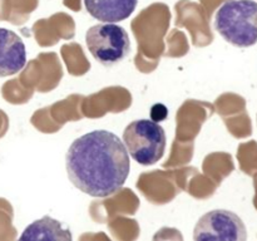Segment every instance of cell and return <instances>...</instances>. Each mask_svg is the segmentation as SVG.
Segmentation results:
<instances>
[{
	"label": "cell",
	"instance_id": "obj_4",
	"mask_svg": "<svg viewBox=\"0 0 257 241\" xmlns=\"http://www.w3.org/2000/svg\"><path fill=\"white\" fill-rule=\"evenodd\" d=\"M85 44L95 60L105 67L122 62L131 52L127 30L113 23H102L90 27L85 33Z\"/></svg>",
	"mask_w": 257,
	"mask_h": 241
},
{
	"label": "cell",
	"instance_id": "obj_7",
	"mask_svg": "<svg viewBox=\"0 0 257 241\" xmlns=\"http://www.w3.org/2000/svg\"><path fill=\"white\" fill-rule=\"evenodd\" d=\"M85 9L94 19L103 23L122 22L136 10L138 0H83Z\"/></svg>",
	"mask_w": 257,
	"mask_h": 241
},
{
	"label": "cell",
	"instance_id": "obj_2",
	"mask_svg": "<svg viewBox=\"0 0 257 241\" xmlns=\"http://www.w3.org/2000/svg\"><path fill=\"white\" fill-rule=\"evenodd\" d=\"M213 27L230 44L252 47L257 43V2L226 0L216 12Z\"/></svg>",
	"mask_w": 257,
	"mask_h": 241
},
{
	"label": "cell",
	"instance_id": "obj_6",
	"mask_svg": "<svg viewBox=\"0 0 257 241\" xmlns=\"http://www.w3.org/2000/svg\"><path fill=\"white\" fill-rule=\"evenodd\" d=\"M27 64V48L15 32L0 28V78L10 77Z\"/></svg>",
	"mask_w": 257,
	"mask_h": 241
},
{
	"label": "cell",
	"instance_id": "obj_3",
	"mask_svg": "<svg viewBox=\"0 0 257 241\" xmlns=\"http://www.w3.org/2000/svg\"><path fill=\"white\" fill-rule=\"evenodd\" d=\"M123 143L137 163L152 166L165 155L166 132L161 125L151 119L131 122L123 131Z\"/></svg>",
	"mask_w": 257,
	"mask_h": 241
},
{
	"label": "cell",
	"instance_id": "obj_8",
	"mask_svg": "<svg viewBox=\"0 0 257 241\" xmlns=\"http://www.w3.org/2000/svg\"><path fill=\"white\" fill-rule=\"evenodd\" d=\"M69 228L63 227L62 223L50 216H44L25 227L20 235V240H72Z\"/></svg>",
	"mask_w": 257,
	"mask_h": 241
},
{
	"label": "cell",
	"instance_id": "obj_5",
	"mask_svg": "<svg viewBox=\"0 0 257 241\" xmlns=\"http://www.w3.org/2000/svg\"><path fill=\"white\" fill-rule=\"evenodd\" d=\"M193 238L198 240L245 241L247 230L238 215L228 210H212L201 216L193 230Z\"/></svg>",
	"mask_w": 257,
	"mask_h": 241
},
{
	"label": "cell",
	"instance_id": "obj_1",
	"mask_svg": "<svg viewBox=\"0 0 257 241\" xmlns=\"http://www.w3.org/2000/svg\"><path fill=\"white\" fill-rule=\"evenodd\" d=\"M70 182L92 197H108L123 187L131 170L123 141L110 131L95 130L73 141L65 156Z\"/></svg>",
	"mask_w": 257,
	"mask_h": 241
}]
</instances>
